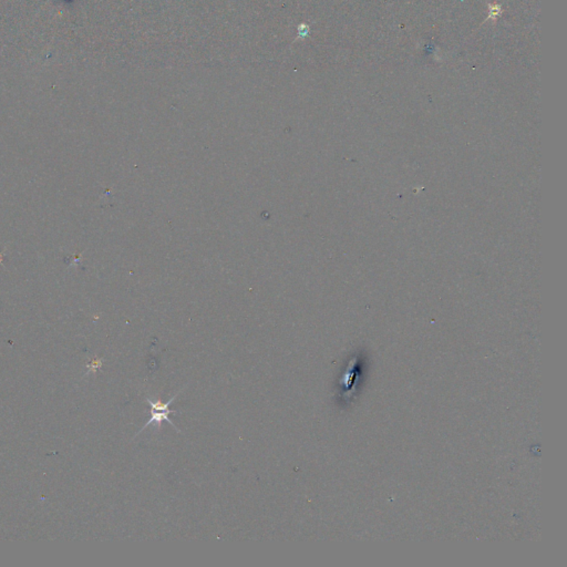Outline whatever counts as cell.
<instances>
[{
	"instance_id": "obj_1",
	"label": "cell",
	"mask_w": 567,
	"mask_h": 567,
	"mask_svg": "<svg viewBox=\"0 0 567 567\" xmlns=\"http://www.w3.org/2000/svg\"><path fill=\"white\" fill-rule=\"evenodd\" d=\"M182 390H180L176 395H173V398L170 399L167 402H163V401L161 400L152 401L150 398L145 399V401H147V404H150L151 406V419L145 423V425H143V428L138 432V434H141L142 431L145 430V429L153 422H156L158 428H160L162 421H167L170 425H173V428H174L175 430L181 432V430L176 428V425L173 423V421L171 420L169 417L170 415H176L177 411L169 409V406L170 404H172L173 401L175 400L179 393H182Z\"/></svg>"
},
{
	"instance_id": "obj_2",
	"label": "cell",
	"mask_w": 567,
	"mask_h": 567,
	"mask_svg": "<svg viewBox=\"0 0 567 567\" xmlns=\"http://www.w3.org/2000/svg\"><path fill=\"white\" fill-rule=\"evenodd\" d=\"M488 17H486V19L483 22L482 25H484V24L488 22H496V20L499 19L500 17L503 14V7H502V5H500V3H488Z\"/></svg>"
}]
</instances>
